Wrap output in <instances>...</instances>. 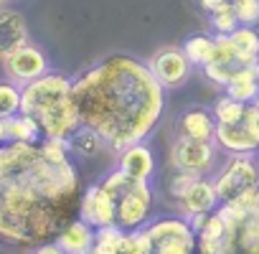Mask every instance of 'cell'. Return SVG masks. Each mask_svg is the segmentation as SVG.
Listing matches in <instances>:
<instances>
[{"instance_id":"cell-12","label":"cell","mask_w":259,"mask_h":254,"mask_svg":"<svg viewBox=\"0 0 259 254\" xmlns=\"http://www.w3.org/2000/svg\"><path fill=\"white\" fill-rule=\"evenodd\" d=\"M181 211L186 219L191 216H198V214H213L219 208V196H216V188H213V181H208L206 176H198L193 178L178 196H176Z\"/></svg>"},{"instance_id":"cell-10","label":"cell","mask_w":259,"mask_h":254,"mask_svg":"<svg viewBox=\"0 0 259 254\" xmlns=\"http://www.w3.org/2000/svg\"><path fill=\"white\" fill-rule=\"evenodd\" d=\"M79 219L87 221L94 229H104V226H112L114 224V219H117V203L102 188V183H94V186L84 188L81 203H79Z\"/></svg>"},{"instance_id":"cell-34","label":"cell","mask_w":259,"mask_h":254,"mask_svg":"<svg viewBox=\"0 0 259 254\" xmlns=\"http://www.w3.org/2000/svg\"><path fill=\"white\" fill-rule=\"evenodd\" d=\"M256 71H259V64H256Z\"/></svg>"},{"instance_id":"cell-19","label":"cell","mask_w":259,"mask_h":254,"mask_svg":"<svg viewBox=\"0 0 259 254\" xmlns=\"http://www.w3.org/2000/svg\"><path fill=\"white\" fill-rule=\"evenodd\" d=\"M226 94L244 102V104H251L259 99V71L256 66H241L226 84Z\"/></svg>"},{"instance_id":"cell-9","label":"cell","mask_w":259,"mask_h":254,"mask_svg":"<svg viewBox=\"0 0 259 254\" xmlns=\"http://www.w3.org/2000/svg\"><path fill=\"white\" fill-rule=\"evenodd\" d=\"M3 66H6L8 79L16 81L18 87H26V84H31V81H36V79H41L44 74L51 71L49 56L33 44H26V46L16 49L11 56H6Z\"/></svg>"},{"instance_id":"cell-1","label":"cell","mask_w":259,"mask_h":254,"mask_svg":"<svg viewBox=\"0 0 259 254\" xmlns=\"http://www.w3.org/2000/svg\"><path fill=\"white\" fill-rule=\"evenodd\" d=\"M81 178L71 160L41 143L0 145V244L38 246L79 216Z\"/></svg>"},{"instance_id":"cell-28","label":"cell","mask_w":259,"mask_h":254,"mask_svg":"<svg viewBox=\"0 0 259 254\" xmlns=\"http://www.w3.org/2000/svg\"><path fill=\"white\" fill-rule=\"evenodd\" d=\"M231 8L236 13L239 26H259V0H231Z\"/></svg>"},{"instance_id":"cell-23","label":"cell","mask_w":259,"mask_h":254,"mask_svg":"<svg viewBox=\"0 0 259 254\" xmlns=\"http://www.w3.org/2000/svg\"><path fill=\"white\" fill-rule=\"evenodd\" d=\"M102 145H104V140L94 130H89V127H79V130L69 138V150L79 158H94L102 150Z\"/></svg>"},{"instance_id":"cell-17","label":"cell","mask_w":259,"mask_h":254,"mask_svg":"<svg viewBox=\"0 0 259 254\" xmlns=\"http://www.w3.org/2000/svg\"><path fill=\"white\" fill-rule=\"evenodd\" d=\"M117 168L135 181H150L153 173H155V158H153V153L148 150L145 143H135V145H130L119 153Z\"/></svg>"},{"instance_id":"cell-16","label":"cell","mask_w":259,"mask_h":254,"mask_svg":"<svg viewBox=\"0 0 259 254\" xmlns=\"http://www.w3.org/2000/svg\"><path fill=\"white\" fill-rule=\"evenodd\" d=\"M94 239H97V229L76 216L59 231L54 241L64 249V254H89L94 246Z\"/></svg>"},{"instance_id":"cell-4","label":"cell","mask_w":259,"mask_h":254,"mask_svg":"<svg viewBox=\"0 0 259 254\" xmlns=\"http://www.w3.org/2000/svg\"><path fill=\"white\" fill-rule=\"evenodd\" d=\"M216 214L224 221L221 254H259V188L219 203Z\"/></svg>"},{"instance_id":"cell-14","label":"cell","mask_w":259,"mask_h":254,"mask_svg":"<svg viewBox=\"0 0 259 254\" xmlns=\"http://www.w3.org/2000/svg\"><path fill=\"white\" fill-rule=\"evenodd\" d=\"M216 148H221L229 155H256L259 140L244 127V122L236 124H216Z\"/></svg>"},{"instance_id":"cell-20","label":"cell","mask_w":259,"mask_h":254,"mask_svg":"<svg viewBox=\"0 0 259 254\" xmlns=\"http://www.w3.org/2000/svg\"><path fill=\"white\" fill-rule=\"evenodd\" d=\"M186 59L191 61V66H208L213 61V54H216V36H206V33H196V36H188L186 44L181 46Z\"/></svg>"},{"instance_id":"cell-32","label":"cell","mask_w":259,"mask_h":254,"mask_svg":"<svg viewBox=\"0 0 259 254\" xmlns=\"http://www.w3.org/2000/svg\"><path fill=\"white\" fill-rule=\"evenodd\" d=\"M221 3H226V0H198V6L206 11V13H211V11H216Z\"/></svg>"},{"instance_id":"cell-29","label":"cell","mask_w":259,"mask_h":254,"mask_svg":"<svg viewBox=\"0 0 259 254\" xmlns=\"http://www.w3.org/2000/svg\"><path fill=\"white\" fill-rule=\"evenodd\" d=\"M239 69H241V66H236V64L211 61L208 66H203V76H206L208 81H213L216 87H226V84H229V79H231Z\"/></svg>"},{"instance_id":"cell-8","label":"cell","mask_w":259,"mask_h":254,"mask_svg":"<svg viewBox=\"0 0 259 254\" xmlns=\"http://www.w3.org/2000/svg\"><path fill=\"white\" fill-rule=\"evenodd\" d=\"M170 163L176 171L193 173V176H208L216 165V143L178 138L170 148Z\"/></svg>"},{"instance_id":"cell-11","label":"cell","mask_w":259,"mask_h":254,"mask_svg":"<svg viewBox=\"0 0 259 254\" xmlns=\"http://www.w3.org/2000/svg\"><path fill=\"white\" fill-rule=\"evenodd\" d=\"M150 71L158 76V81L165 89H176L181 87L188 74H191V61L186 59L183 49H160L150 61H148Z\"/></svg>"},{"instance_id":"cell-22","label":"cell","mask_w":259,"mask_h":254,"mask_svg":"<svg viewBox=\"0 0 259 254\" xmlns=\"http://www.w3.org/2000/svg\"><path fill=\"white\" fill-rule=\"evenodd\" d=\"M224 246V221L213 211L198 231V254H221Z\"/></svg>"},{"instance_id":"cell-21","label":"cell","mask_w":259,"mask_h":254,"mask_svg":"<svg viewBox=\"0 0 259 254\" xmlns=\"http://www.w3.org/2000/svg\"><path fill=\"white\" fill-rule=\"evenodd\" d=\"M6 124H8V143H41L44 140L41 127L31 114L18 112V114L8 117Z\"/></svg>"},{"instance_id":"cell-3","label":"cell","mask_w":259,"mask_h":254,"mask_svg":"<svg viewBox=\"0 0 259 254\" xmlns=\"http://www.w3.org/2000/svg\"><path fill=\"white\" fill-rule=\"evenodd\" d=\"M21 112L38 122L44 138L69 140L81 127L71 94V79L66 74L49 71L41 79L21 87Z\"/></svg>"},{"instance_id":"cell-6","label":"cell","mask_w":259,"mask_h":254,"mask_svg":"<svg viewBox=\"0 0 259 254\" xmlns=\"http://www.w3.org/2000/svg\"><path fill=\"white\" fill-rule=\"evenodd\" d=\"M219 203H229L254 188H259V163L254 155H231L213 178Z\"/></svg>"},{"instance_id":"cell-18","label":"cell","mask_w":259,"mask_h":254,"mask_svg":"<svg viewBox=\"0 0 259 254\" xmlns=\"http://www.w3.org/2000/svg\"><path fill=\"white\" fill-rule=\"evenodd\" d=\"M234 56L241 66H256L259 64V33L249 26H239L229 33Z\"/></svg>"},{"instance_id":"cell-13","label":"cell","mask_w":259,"mask_h":254,"mask_svg":"<svg viewBox=\"0 0 259 254\" xmlns=\"http://www.w3.org/2000/svg\"><path fill=\"white\" fill-rule=\"evenodd\" d=\"M216 117L206 107H188L178 114V138H191V140H208L216 143Z\"/></svg>"},{"instance_id":"cell-24","label":"cell","mask_w":259,"mask_h":254,"mask_svg":"<svg viewBox=\"0 0 259 254\" xmlns=\"http://www.w3.org/2000/svg\"><path fill=\"white\" fill-rule=\"evenodd\" d=\"M211 112H213V117H216L219 124H236V122L244 119L246 104L239 102V99H234V97H229V94H224L221 99H216V104H213Z\"/></svg>"},{"instance_id":"cell-25","label":"cell","mask_w":259,"mask_h":254,"mask_svg":"<svg viewBox=\"0 0 259 254\" xmlns=\"http://www.w3.org/2000/svg\"><path fill=\"white\" fill-rule=\"evenodd\" d=\"M122 239H124V229H119L117 224L97 229V239L89 254H117V249L122 246Z\"/></svg>"},{"instance_id":"cell-26","label":"cell","mask_w":259,"mask_h":254,"mask_svg":"<svg viewBox=\"0 0 259 254\" xmlns=\"http://www.w3.org/2000/svg\"><path fill=\"white\" fill-rule=\"evenodd\" d=\"M208 21H211V28L216 31V36H229L231 31L239 28V21H236V13L231 8V0L221 3L216 11L208 13Z\"/></svg>"},{"instance_id":"cell-2","label":"cell","mask_w":259,"mask_h":254,"mask_svg":"<svg viewBox=\"0 0 259 254\" xmlns=\"http://www.w3.org/2000/svg\"><path fill=\"white\" fill-rule=\"evenodd\" d=\"M81 127L94 130L104 145L122 153L145 143L165 109V87L150 66L130 54H112L71 79Z\"/></svg>"},{"instance_id":"cell-5","label":"cell","mask_w":259,"mask_h":254,"mask_svg":"<svg viewBox=\"0 0 259 254\" xmlns=\"http://www.w3.org/2000/svg\"><path fill=\"white\" fill-rule=\"evenodd\" d=\"M150 241V254H196L198 234L186 216H168L143 226Z\"/></svg>"},{"instance_id":"cell-33","label":"cell","mask_w":259,"mask_h":254,"mask_svg":"<svg viewBox=\"0 0 259 254\" xmlns=\"http://www.w3.org/2000/svg\"><path fill=\"white\" fill-rule=\"evenodd\" d=\"M3 143H8V124H6L3 117H0V145Z\"/></svg>"},{"instance_id":"cell-31","label":"cell","mask_w":259,"mask_h":254,"mask_svg":"<svg viewBox=\"0 0 259 254\" xmlns=\"http://www.w3.org/2000/svg\"><path fill=\"white\" fill-rule=\"evenodd\" d=\"M33 254H64V249L56 241H44V244L33 246Z\"/></svg>"},{"instance_id":"cell-15","label":"cell","mask_w":259,"mask_h":254,"mask_svg":"<svg viewBox=\"0 0 259 254\" xmlns=\"http://www.w3.org/2000/svg\"><path fill=\"white\" fill-rule=\"evenodd\" d=\"M28 44V23L23 13L13 8H0V59L11 56L16 49Z\"/></svg>"},{"instance_id":"cell-27","label":"cell","mask_w":259,"mask_h":254,"mask_svg":"<svg viewBox=\"0 0 259 254\" xmlns=\"http://www.w3.org/2000/svg\"><path fill=\"white\" fill-rule=\"evenodd\" d=\"M21 112V87L11 79L0 81V117L8 119Z\"/></svg>"},{"instance_id":"cell-7","label":"cell","mask_w":259,"mask_h":254,"mask_svg":"<svg viewBox=\"0 0 259 254\" xmlns=\"http://www.w3.org/2000/svg\"><path fill=\"white\" fill-rule=\"evenodd\" d=\"M153 188H150V181H130L127 188L114 198L117 203V219L114 224L124 231H135V229H143L153 214Z\"/></svg>"},{"instance_id":"cell-30","label":"cell","mask_w":259,"mask_h":254,"mask_svg":"<svg viewBox=\"0 0 259 254\" xmlns=\"http://www.w3.org/2000/svg\"><path fill=\"white\" fill-rule=\"evenodd\" d=\"M244 127L246 130L259 140V99L256 102H251V104H246V114H244Z\"/></svg>"}]
</instances>
